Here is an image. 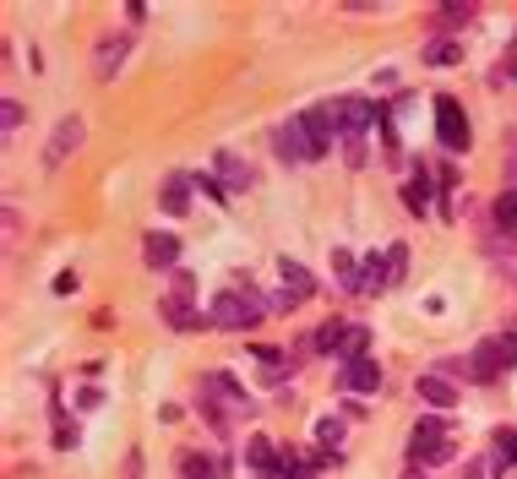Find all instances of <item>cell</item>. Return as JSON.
<instances>
[{"mask_svg":"<svg viewBox=\"0 0 517 479\" xmlns=\"http://www.w3.org/2000/svg\"><path fill=\"white\" fill-rule=\"evenodd\" d=\"M267 311H262V295H256L250 284H245V295L240 289H229V295H218L213 300V327H229V332H245V327H256V321H262Z\"/></svg>","mask_w":517,"mask_h":479,"instance_id":"1","label":"cell"},{"mask_svg":"<svg viewBox=\"0 0 517 479\" xmlns=\"http://www.w3.org/2000/svg\"><path fill=\"white\" fill-rule=\"evenodd\" d=\"M506 365H517V338H485V344L469 355V376L474 381H496Z\"/></svg>","mask_w":517,"mask_h":479,"instance_id":"2","label":"cell"},{"mask_svg":"<svg viewBox=\"0 0 517 479\" xmlns=\"http://www.w3.org/2000/svg\"><path fill=\"white\" fill-rule=\"evenodd\" d=\"M409 458H414V463H452V458H458V447H452V436H446L436 420H420V425L409 431Z\"/></svg>","mask_w":517,"mask_h":479,"instance_id":"3","label":"cell"},{"mask_svg":"<svg viewBox=\"0 0 517 479\" xmlns=\"http://www.w3.org/2000/svg\"><path fill=\"white\" fill-rule=\"evenodd\" d=\"M436 136H441V148H469V115H463V104L458 98H436Z\"/></svg>","mask_w":517,"mask_h":479,"instance_id":"4","label":"cell"},{"mask_svg":"<svg viewBox=\"0 0 517 479\" xmlns=\"http://www.w3.org/2000/svg\"><path fill=\"white\" fill-rule=\"evenodd\" d=\"M327 115H333V125L343 131V142H354V136H365V131H370L376 104H370V98H338V104H327Z\"/></svg>","mask_w":517,"mask_h":479,"instance_id":"5","label":"cell"},{"mask_svg":"<svg viewBox=\"0 0 517 479\" xmlns=\"http://www.w3.org/2000/svg\"><path fill=\"white\" fill-rule=\"evenodd\" d=\"M300 125H305V148H310V158H321V153H327L333 148V115H327V104H321V109H305L300 115Z\"/></svg>","mask_w":517,"mask_h":479,"instance_id":"6","label":"cell"},{"mask_svg":"<svg viewBox=\"0 0 517 479\" xmlns=\"http://www.w3.org/2000/svg\"><path fill=\"white\" fill-rule=\"evenodd\" d=\"M180 474H185V479H229V458H213V452H180Z\"/></svg>","mask_w":517,"mask_h":479,"instance_id":"7","label":"cell"},{"mask_svg":"<svg viewBox=\"0 0 517 479\" xmlns=\"http://www.w3.org/2000/svg\"><path fill=\"white\" fill-rule=\"evenodd\" d=\"M245 463L262 474V479H284V458L273 452V441L267 436H256V441H245Z\"/></svg>","mask_w":517,"mask_h":479,"instance_id":"8","label":"cell"},{"mask_svg":"<svg viewBox=\"0 0 517 479\" xmlns=\"http://www.w3.org/2000/svg\"><path fill=\"white\" fill-rule=\"evenodd\" d=\"M273 148H278V158H284V164H300V158H310V148H305V125H300V120L278 125V136H273Z\"/></svg>","mask_w":517,"mask_h":479,"instance_id":"9","label":"cell"},{"mask_svg":"<svg viewBox=\"0 0 517 479\" xmlns=\"http://www.w3.org/2000/svg\"><path fill=\"white\" fill-rule=\"evenodd\" d=\"M278 278H284V295H289V300H294V305H300V300H310V295H316V278H310V272H305V267H300V261H289V256H284V261H278Z\"/></svg>","mask_w":517,"mask_h":479,"instance_id":"10","label":"cell"},{"mask_svg":"<svg viewBox=\"0 0 517 479\" xmlns=\"http://www.w3.org/2000/svg\"><path fill=\"white\" fill-rule=\"evenodd\" d=\"M174 261H180V240L174 235H148V267L153 272H174Z\"/></svg>","mask_w":517,"mask_h":479,"instance_id":"11","label":"cell"},{"mask_svg":"<svg viewBox=\"0 0 517 479\" xmlns=\"http://www.w3.org/2000/svg\"><path fill=\"white\" fill-rule=\"evenodd\" d=\"M343 387H349V392H376V387H381V365H376L370 355H365V360H349V365H343Z\"/></svg>","mask_w":517,"mask_h":479,"instance_id":"12","label":"cell"},{"mask_svg":"<svg viewBox=\"0 0 517 479\" xmlns=\"http://www.w3.org/2000/svg\"><path fill=\"white\" fill-rule=\"evenodd\" d=\"M158 208H164L169 218H180V213L191 208V180H185V175H169V180H164V191H158Z\"/></svg>","mask_w":517,"mask_h":479,"instance_id":"13","label":"cell"},{"mask_svg":"<svg viewBox=\"0 0 517 479\" xmlns=\"http://www.w3.org/2000/svg\"><path fill=\"white\" fill-rule=\"evenodd\" d=\"M360 267H365V272H360V289H365V295H370V289H386V284H393V261H386V256H376V251H370Z\"/></svg>","mask_w":517,"mask_h":479,"instance_id":"14","label":"cell"},{"mask_svg":"<svg viewBox=\"0 0 517 479\" xmlns=\"http://www.w3.org/2000/svg\"><path fill=\"white\" fill-rule=\"evenodd\" d=\"M420 398H425L430 408H452V403H458V392H452L446 376H420Z\"/></svg>","mask_w":517,"mask_h":479,"instance_id":"15","label":"cell"},{"mask_svg":"<svg viewBox=\"0 0 517 479\" xmlns=\"http://www.w3.org/2000/svg\"><path fill=\"white\" fill-rule=\"evenodd\" d=\"M77 142H82V120H60L55 125V142H49V164H60L66 148H77Z\"/></svg>","mask_w":517,"mask_h":479,"instance_id":"16","label":"cell"},{"mask_svg":"<svg viewBox=\"0 0 517 479\" xmlns=\"http://www.w3.org/2000/svg\"><path fill=\"white\" fill-rule=\"evenodd\" d=\"M218 175H224V185H229V191H250V180H256V175H250V164H240L234 153H218Z\"/></svg>","mask_w":517,"mask_h":479,"instance_id":"17","label":"cell"},{"mask_svg":"<svg viewBox=\"0 0 517 479\" xmlns=\"http://www.w3.org/2000/svg\"><path fill=\"white\" fill-rule=\"evenodd\" d=\"M202 387H208V392H224V403H234V408H250V398L240 392V381H234V376H224V371L202 376Z\"/></svg>","mask_w":517,"mask_h":479,"instance_id":"18","label":"cell"},{"mask_svg":"<svg viewBox=\"0 0 517 479\" xmlns=\"http://www.w3.org/2000/svg\"><path fill=\"white\" fill-rule=\"evenodd\" d=\"M120 60H125V38H104V44H98V77H104V82L120 72Z\"/></svg>","mask_w":517,"mask_h":479,"instance_id":"19","label":"cell"},{"mask_svg":"<svg viewBox=\"0 0 517 479\" xmlns=\"http://www.w3.org/2000/svg\"><path fill=\"white\" fill-rule=\"evenodd\" d=\"M403 201H409V213H425V208H430V180H425V169L403 185Z\"/></svg>","mask_w":517,"mask_h":479,"instance_id":"20","label":"cell"},{"mask_svg":"<svg viewBox=\"0 0 517 479\" xmlns=\"http://www.w3.org/2000/svg\"><path fill=\"white\" fill-rule=\"evenodd\" d=\"M496 463H501V468L517 463V431H496Z\"/></svg>","mask_w":517,"mask_h":479,"instance_id":"21","label":"cell"},{"mask_svg":"<svg viewBox=\"0 0 517 479\" xmlns=\"http://www.w3.org/2000/svg\"><path fill=\"white\" fill-rule=\"evenodd\" d=\"M354 267H360V261H354L349 251H333V272H338V278H343L349 289H360V272H354Z\"/></svg>","mask_w":517,"mask_h":479,"instance_id":"22","label":"cell"},{"mask_svg":"<svg viewBox=\"0 0 517 479\" xmlns=\"http://www.w3.org/2000/svg\"><path fill=\"white\" fill-rule=\"evenodd\" d=\"M425 60H430V65H458V44L441 38V44H430V49H425Z\"/></svg>","mask_w":517,"mask_h":479,"instance_id":"23","label":"cell"},{"mask_svg":"<svg viewBox=\"0 0 517 479\" xmlns=\"http://www.w3.org/2000/svg\"><path fill=\"white\" fill-rule=\"evenodd\" d=\"M496 218H501L506 229H517V191H501V196H496Z\"/></svg>","mask_w":517,"mask_h":479,"instance_id":"24","label":"cell"},{"mask_svg":"<svg viewBox=\"0 0 517 479\" xmlns=\"http://www.w3.org/2000/svg\"><path fill=\"white\" fill-rule=\"evenodd\" d=\"M316 441H321V447H338V441H343V425H338V420H321V425H316Z\"/></svg>","mask_w":517,"mask_h":479,"instance_id":"25","label":"cell"},{"mask_svg":"<svg viewBox=\"0 0 517 479\" xmlns=\"http://www.w3.org/2000/svg\"><path fill=\"white\" fill-rule=\"evenodd\" d=\"M386 261H393V278H403V267H409V245H393V251H386Z\"/></svg>","mask_w":517,"mask_h":479,"instance_id":"26","label":"cell"},{"mask_svg":"<svg viewBox=\"0 0 517 479\" xmlns=\"http://www.w3.org/2000/svg\"><path fill=\"white\" fill-rule=\"evenodd\" d=\"M0 120H6V131H17V125H22V104H17V98H6V109H0Z\"/></svg>","mask_w":517,"mask_h":479,"instance_id":"27","label":"cell"},{"mask_svg":"<svg viewBox=\"0 0 517 479\" xmlns=\"http://www.w3.org/2000/svg\"><path fill=\"white\" fill-rule=\"evenodd\" d=\"M55 447H66V452H72V447H77V425H66V420H60V431H55Z\"/></svg>","mask_w":517,"mask_h":479,"instance_id":"28","label":"cell"},{"mask_svg":"<svg viewBox=\"0 0 517 479\" xmlns=\"http://www.w3.org/2000/svg\"><path fill=\"white\" fill-rule=\"evenodd\" d=\"M463 479H485V463H469V468H463Z\"/></svg>","mask_w":517,"mask_h":479,"instance_id":"29","label":"cell"},{"mask_svg":"<svg viewBox=\"0 0 517 479\" xmlns=\"http://www.w3.org/2000/svg\"><path fill=\"white\" fill-rule=\"evenodd\" d=\"M409 479H425V474H409Z\"/></svg>","mask_w":517,"mask_h":479,"instance_id":"30","label":"cell"},{"mask_svg":"<svg viewBox=\"0 0 517 479\" xmlns=\"http://www.w3.org/2000/svg\"><path fill=\"white\" fill-rule=\"evenodd\" d=\"M512 77H517V65H512Z\"/></svg>","mask_w":517,"mask_h":479,"instance_id":"31","label":"cell"}]
</instances>
